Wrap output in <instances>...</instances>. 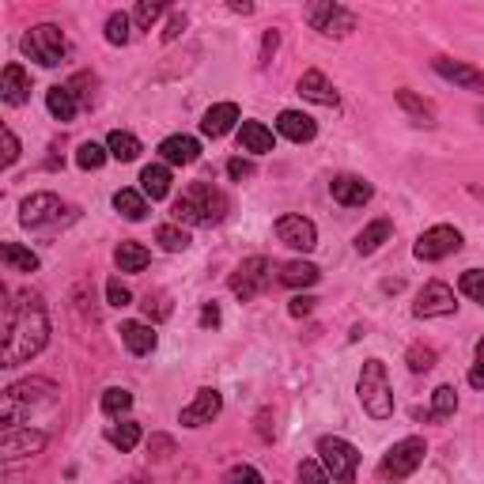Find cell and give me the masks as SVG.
<instances>
[{"mask_svg":"<svg viewBox=\"0 0 484 484\" xmlns=\"http://www.w3.org/2000/svg\"><path fill=\"white\" fill-rule=\"evenodd\" d=\"M239 148L250 151V156H265V151H273V129H265L262 121H242L239 125Z\"/></svg>","mask_w":484,"mask_h":484,"instance_id":"cb8c5ba5","label":"cell"},{"mask_svg":"<svg viewBox=\"0 0 484 484\" xmlns=\"http://www.w3.org/2000/svg\"><path fill=\"white\" fill-rule=\"evenodd\" d=\"M458 288H462V295H469L473 303L484 307V273L480 269H466L462 280H458Z\"/></svg>","mask_w":484,"mask_h":484,"instance_id":"b9f144b4","label":"cell"},{"mask_svg":"<svg viewBox=\"0 0 484 484\" xmlns=\"http://www.w3.org/2000/svg\"><path fill=\"white\" fill-rule=\"evenodd\" d=\"M140 193L151 201H163L170 193V167L167 163H151L140 170Z\"/></svg>","mask_w":484,"mask_h":484,"instance_id":"d4e9b609","label":"cell"},{"mask_svg":"<svg viewBox=\"0 0 484 484\" xmlns=\"http://www.w3.org/2000/svg\"><path fill=\"white\" fill-rule=\"evenodd\" d=\"M227 174H232L235 182H242V178H253V163H246V160H232V163H227Z\"/></svg>","mask_w":484,"mask_h":484,"instance_id":"681fc988","label":"cell"},{"mask_svg":"<svg viewBox=\"0 0 484 484\" xmlns=\"http://www.w3.org/2000/svg\"><path fill=\"white\" fill-rule=\"evenodd\" d=\"M57 405V386L46 378H23L5 390L0 397V424L19 427V420H31L35 409H54Z\"/></svg>","mask_w":484,"mask_h":484,"instance_id":"7a4b0ae2","label":"cell"},{"mask_svg":"<svg viewBox=\"0 0 484 484\" xmlns=\"http://www.w3.org/2000/svg\"><path fill=\"white\" fill-rule=\"evenodd\" d=\"M276 133L288 137V140H295V144H307V140H314L318 125H314V118L299 114V110H284V114L276 118Z\"/></svg>","mask_w":484,"mask_h":484,"instance_id":"44dd1931","label":"cell"},{"mask_svg":"<svg viewBox=\"0 0 484 484\" xmlns=\"http://www.w3.org/2000/svg\"><path fill=\"white\" fill-rule=\"evenodd\" d=\"M299 95L311 98V103H322V107H337V103H341L337 91H334V84H329L325 72H318V68H307V72L299 76Z\"/></svg>","mask_w":484,"mask_h":484,"instance_id":"ac0fdd59","label":"cell"},{"mask_svg":"<svg viewBox=\"0 0 484 484\" xmlns=\"http://www.w3.org/2000/svg\"><path fill=\"white\" fill-rule=\"evenodd\" d=\"M227 484H265V480L253 466H232L227 469Z\"/></svg>","mask_w":484,"mask_h":484,"instance_id":"f6af8a7d","label":"cell"},{"mask_svg":"<svg viewBox=\"0 0 484 484\" xmlns=\"http://www.w3.org/2000/svg\"><path fill=\"white\" fill-rule=\"evenodd\" d=\"M469 386L484 390V337L477 341V360H473V371H469Z\"/></svg>","mask_w":484,"mask_h":484,"instance_id":"7dc6e473","label":"cell"},{"mask_svg":"<svg viewBox=\"0 0 484 484\" xmlns=\"http://www.w3.org/2000/svg\"><path fill=\"white\" fill-rule=\"evenodd\" d=\"M107 299L114 303V307H129V303H133V292H129V288H125V284H121V280L114 276V280H107Z\"/></svg>","mask_w":484,"mask_h":484,"instance_id":"bcb514c9","label":"cell"},{"mask_svg":"<svg viewBox=\"0 0 484 484\" xmlns=\"http://www.w3.org/2000/svg\"><path fill=\"white\" fill-rule=\"evenodd\" d=\"M72 220H76V209H68L57 193H31L19 205V223L27 227V232H57V227H65Z\"/></svg>","mask_w":484,"mask_h":484,"instance_id":"5b68a950","label":"cell"},{"mask_svg":"<svg viewBox=\"0 0 484 484\" xmlns=\"http://www.w3.org/2000/svg\"><path fill=\"white\" fill-rule=\"evenodd\" d=\"M107 151H110V160H118V163H133L144 148H140V140H137L133 133L114 129V133H110V140H107Z\"/></svg>","mask_w":484,"mask_h":484,"instance_id":"f546056e","label":"cell"},{"mask_svg":"<svg viewBox=\"0 0 484 484\" xmlns=\"http://www.w3.org/2000/svg\"><path fill=\"white\" fill-rule=\"evenodd\" d=\"M454 409H458L454 386H439L436 394H431V409H427V413H417V417H424V420H450Z\"/></svg>","mask_w":484,"mask_h":484,"instance_id":"836d02e7","label":"cell"},{"mask_svg":"<svg viewBox=\"0 0 484 484\" xmlns=\"http://www.w3.org/2000/svg\"><path fill=\"white\" fill-rule=\"evenodd\" d=\"M114 209L125 216V220H144L148 216V197L140 190H118L114 193Z\"/></svg>","mask_w":484,"mask_h":484,"instance_id":"d6a6232c","label":"cell"},{"mask_svg":"<svg viewBox=\"0 0 484 484\" xmlns=\"http://www.w3.org/2000/svg\"><path fill=\"white\" fill-rule=\"evenodd\" d=\"M19 160V140H15V133L12 129H5V163L12 167Z\"/></svg>","mask_w":484,"mask_h":484,"instance_id":"f5cc1de1","label":"cell"},{"mask_svg":"<svg viewBox=\"0 0 484 484\" xmlns=\"http://www.w3.org/2000/svg\"><path fill=\"white\" fill-rule=\"evenodd\" d=\"M227 216V197L212 182H193L182 197L174 201V220L178 223H193V227H209Z\"/></svg>","mask_w":484,"mask_h":484,"instance_id":"3957f363","label":"cell"},{"mask_svg":"<svg viewBox=\"0 0 484 484\" xmlns=\"http://www.w3.org/2000/svg\"><path fill=\"white\" fill-rule=\"evenodd\" d=\"M299 484H334V477L325 473V466H322V462L307 458V462H299Z\"/></svg>","mask_w":484,"mask_h":484,"instance_id":"ee69618b","label":"cell"},{"mask_svg":"<svg viewBox=\"0 0 484 484\" xmlns=\"http://www.w3.org/2000/svg\"><path fill=\"white\" fill-rule=\"evenodd\" d=\"M276 239L292 246V250H314L318 246V232H314V223L307 216H280L276 220Z\"/></svg>","mask_w":484,"mask_h":484,"instance_id":"5bb4252c","label":"cell"},{"mask_svg":"<svg viewBox=\"0 0 484 484\" xmlns=\"http://www.w3.org/2000/svg\"><path fill=\"white\" fill-rule=\"evenodd\" d=\"M454 292L443 284V280H431V284H424V292L417 295V307H413V314L417 318H447V314H454Z\"/></svg>","mask_w":484,"mask_h":484,"instance_id":"4fadbf2b","label":"cell"},{"mask_svg":"<svg viewBox=\"0 0 484 484\" xmlns=\"http://www.w3.org/2000/svg\"><path fill=\"white\" fill-rule=\"evenodd\" d=\"M235 121H239V107L235 103H216L209 114H205V121H201V133L205 137H227L235 129Z\"/></svg>","mask_w":484,"mask_h":484,"instance_id":"603a6c76","label":"cell"},{"mask_svg":"<svg viewBox=\"0 0 484 484\" xmlns=\"http://www.w3.org/2000/svg\"><path fill=\"white\" fill-rule=\"evenodd\" d=\"M390 235H394V223L390 220H375V223L364 227L360 235H355V250H360V253H375Z\"/></svg>","mask_w":484,"mask_h":484,"instance_id":"1f68e13d","label":"cell"},{"mask_svg":"<svg viewBox=\"0 0 484 484\" xmlns=\"http://www.w3.org/2000/svg\"><path fill=\"white\" fill-rule=\"evenodd\" d=\"M107 439H110L118 450H137V443H140V427H137L133 420L110 424V427H107Z\"/></svg>","mask_w":484,"mask_h":484,"instance_id":"e575fe53","label":"cell"},{"mask_svg":"<svg viewBox=\"0 0 484 484\" xmlns=\"http://www.w3.org/2000/svg\"><path fill=\"white\" fill-rule=\"evenodd\" d=\"M424 454H427V447H424L420 436H409V439L394 443L386 454H382V462H378V480L397 484L405 477H413L420 469V462H424Z\"/></svg>","mask_w":484,"mask_h":484,"instance_id":"8992f818","label":"cell"},{"mask_svg":"<svg viewBox=\"0 0 484 484\" xmlns=\"http://www.w3.org/2000/svg\"><path fill=\"white\" fill-rule=\"evenodd\" d=\"M431 68H436L443 80L458 84V88H466V91H484V72L466 65V61H450V57H436L431 61Z\"/></svg>","mask_w":484,"mask_h":484,"instance_id":"e0dca14e","label":"cell"},{"mask_svg":"<svg viewBox=\"0 0 484 484\" xmlns=\"http://www.w3.org/2000/svg\"><path fill=\"white\" fill-rule=\"evenodd\" d=\"M458 250H462V232L450 227V223L427 227V232L417 239V246H413V253H417L420 262H443V258H450V253H458Z\"/></svg>","mask_w":484,"mask_h":484,"instance_id":"9c48e42d","label":"cell"},{"mask_svg":"<svg viewBox=\"0 0 484 484\" xmlns=\"http://www.w3.org/2000/svg\"><path fill=\"white\" fill-rule=\"evenodd\" d=\"M160 15H163V5H160V0H140L129 19H133L137 31H151V23H156Z\"/></svg>","mask_w":484,"mask_h":484,"instance_id":"74e56055","label":"cell"},{"mask_svg":"<svg viewBox=\"0 0 484 484\" xmlns=\"http://www.w3.org/2000/svg\"><path fill=\"white\" fill-rule=\"evenodd\" d=\"M151 447H156V450H163V458L170 454V439H163V436H160V439H151Z\"/></svg>","mask_w":484,"mask_h":484,"instance_id":"11a10c76","label":"cell"},{"mask_svg":"<svg viewBox=\"0 0 484 484\" xmlns=\"http://www.w3.org/2000/svg\"><path fill=\"white\" fill-rule=\"evenodd\" d=\"M107 160H110V151H107L103 144H95V140H84L80 151H76V163H80L84 170H98Z\"/></svg>","mask_w":484,"mask_h":484,"instance_id":"d590c367","label":"cell"},{"mask_svg":"<svg viewBox=\"0 0 484 484\" xmlns=\"http://www.w3.org/2000/svg\"><path fill=\"white\" fill-rule=\"evenodd\" d=\"M65 49H68L65 31H61V27H54V23H38V27H31L27 35H23V54H27L31 61H38L42 68L61 65Z\"/></svg>","mask_w":484,"mask_h":484,"instance_id":"52a82bcc","label":"cell"},{"mask_svg":"<svg viewBox=\"0 0 484 484\" xmlns=\"http://www.w3.org/2000/svg\"><path fill=\"white\" fill-rule=\"evenodd\" d=\"M397 107H401L405 114H409L417 125H436V110H431V103H424V98L413 95L409 88H401V91H397Z\"/></svg>","mask_w":484,"mask_h":484,"instance_id":"4dcf8cb0","label":"cell"},{"mask_svg":"<svg viewBox=\"0 0 484 484\" xmlns=\"http://www.w3.org/2000/svg\"><path fill=\"white\" fill-rule=\"evenodd\" d=\"M276 46H280V35H276V31H269V35H265V42H262V68H265V65L273 61Z\"/></svg>","mask_w":484,"mask_h":484,"instance_id":"816d5d0a","label":"cell"},{"mask_svg":"<svg viewBox=\"0 0 484 484\" xmlns=\"http://www.w3.org/2000/svg\"><path fill=\"white\" fill-rule=\"evenodd\" d=\"M318 454H322L325 473L334 477L337 484H352L355 480V469H360V450H355L348 439H341V436H322L318 439Z\"/></svg>","mask_w":484,"mask_h":484,"instance_id":"ba28073f","label":"cell"},{"mask_svg":"<svg viewBox=\"0 0 484 484\" xmlns=\"http://www.w3.org/2000/svg\"><path fill=\"white\" fill-rule=\"evenodd\" d=\"M405 360H409V371H417V375L431 371V367H436V348H431V345H413Z\"/></svg>","mask_w":484,"mask_h":484,"instance_id":"7bdbcfd3","label":"cell"},{"mask_svg":"<svg viewBox=\"0 0 484 484\" xmlns=\"http://www.w3.org/2000/svg\"><path fill=\"white\" fill-rule=\"evenodd\" d=\"M201 325H220V307H216V303H205V311H201Z\"/></svg>","mask_w":484,"mask_h":484,"instance_id":"db71d44e","label":"cell"},{"mask_svg":"<svg viewBox=\"0 0 484 484\" xmlns=\"http://www.w3.org/2000/svg\"><path fill=\"white\" fill-rule=\"evenodd\" d=\"M160 156H163L167 167H190V163L201 160V144L193 137H167L160 144Z\"/></svg>","mask_w":484,"mask_h":484,"instance_id":"d6986e66","label":"cell"},{"mask_svg":"<svg viewBox=\"0 0 484 484\" xmlns=\"http://www.w3.org/2000/svg\"><path fill=\"white\" fill-rule=\"evenodd\" d=\"M46 107L49 114H54L57 121H72L76 114H80V103H76V95L68 91V84H54L46 91Z\"/></svg>","mask_w":484,"mask_h":484,"instance_id":"484cf974","label":"cell"},{"mask_svg":"<svg viewBox=\"0 0 484 484\" xmlns=\"http://www.w3.org/2000/svg\"><path fill=\"white\" fill-rule=\"evenodd\" d=\"M49 341V314L38 292H19L5 303V348H0V367H19L35 360Z\"/></svg>","mask_w":484,"mask_h":484,"instance_id":"6da1fadb","label":"cell"},{"mask_svg":"<svg viewBox=\"0 0 484 484\" xmlns=\"http://www.w3.org/2000/svg\"><path fill=\"white\" fill-rule=\"evenodd\" d=\"M140 307H144V314H148V318H156V322H160V318H170V311H174L167 292H148Z\"/></svg>","mask_w":484,"mask_h":484,"instance_id":"60d3db41","label":"cell"},{"mask_svg":"<svg viewBox=\"0 0 484 484\" xmlns=\"http://www.w3.org/2000/svg\"><path fill=\"white\" fill-rule=\"evenodd\" d=\"M307 23L314 31L329 35V38H345L355 31V15L345 5H334V0H318V5L307 8Z\"/></svg>","mask_w":484,"mask_h":484,"instance_id":"30bf717a","label":"cell"},{"mask_svg":"<svg viewBox=\"0 0 484 484\" xmlns=\"http://www.w3.org/2000/svg\"><path fill=\"white\" fill-rule=\"evenodd\" d=\"M318 269L311 265V262H288V265H280V273H276V280L280 284H288V288H311V284H318Z\"/></svg>","mask_w":484,"mask_h":484,"instance_id":"4316f807","label":"cell"},{"mask_svg":"<svg viewBox=\"0 0 484 484\" xmlns=\"http://www.w3.org/2000/svg\"><path fill=\"white\" fill-rule=\"evenodd\" d=\"M182 31H186V15H182V12H174L170 23H167V31H163V42H174Z\"/></svg>","mask_w":484,"mask_h":484,"instance_id":"c3c4849f","label":"cell"},{"mask_svg":"<svg viewBox=\"0 0 484 484\" xmlns=\"http://www.w3.org/2000/svg\"><path fill=\"white\" fill-rule=\"evenodd\" d=\"M329 190H334V201L345 205V209H364L367 201L375 197V186L360 174H337L334 182H329Z\"/></svg>","mask_w":484,"mask_h":484,"instance_id":"9a60e30c","label":"cell"},{"mask_svg":"<svg viewBox=\"0 0 484 484\" xmlns=\"http://www.w3.org/2000/svg\"><path fill=\"white\" fill-rule=\"evenodd\" d=\"M0 262H5L12 273H35L38 269V253L19 246V242H5L0 246Z\"/></svg>","mask_w":484,"mask_h":484,"instance_id":"83f0119b","label":"cell"},{"mask_svg":"<svg viewBox=\"0 0 484 484\" xmlns=\"http://www.w3.org/2000/svg\"><path fill=\"white\" fill-rule=\"evenodd\" d=\"M129 35H133V19L125 15V12H114L107 19V42L110 46H125V42H129Z\"/></svg>","mask_w":484,"mask_h":484,"instance_id":"8d00e7d4","label":"cell"},{"mask_svg":"<svg viewBox=\"0 0 484 484\" xmlns=\"http://www.w3.org/2000/svg\"><path fill=\"white\" fill-rule=\"evenodd\" d=\"M114 262H118L121 273H144L148 262H151V253H148L140 242H121V246L114 250Z\"/></svg>","mask_w":484,"mask_h":484,"instance_id":"f1b7e54d","label":"cell"},{"mask_svg":"<svg viewBox=\"0 0 484 484\" xmlns=\"http://www.w3.org/2000/svg\"><path fill=\"white\" fill-rule=\"evenodd\" d=\"M273 265H269V258H262V253H258V258H246L235 273H232V292L242 299V303H250V299H258L265 288H269V273Z\"/></svg>","mask_w":484,"mask_h":484,"instance_id":"8fae6325","label":"cell"},{"mask_svg":"<svg viewBox=\"0 0 484 484\" xmlns=\"http://www.w3.org/2000/svg\"><path fill=\"white\" fill-rule=\"evenodd\" d=\"M355 394H360L364 413L375 420H390L394 417V394H390V378H386V364L382 360H367L355 382Z\"/></svg>","mask_w":484,"mask_h":484,"instance_id":"277c9868","label":"cell"},{"mask_svg":"<svg viewBox=\"0 0 484 484\" xmlns=\"http://www.w3.org/2000/svg\"><path fill=\"white\" fill-rule=\"evenodd\" d=\"M118 334H121L125 348H129L133 355H148V352H156V345H160L156 329H151L148 322H121Z\"/></svg>","mask_w":484,"mask_h":484,"instance_id":"7402d4cb","label":"cell"},{"mask_svg":"<svg viewBox=\"0 0 484 484\" xmlns=\"http://www.w3.org/2000/svg\"><path fill=\"white\" fill-rule=\"evenodd\" d=\"M42 447H46V431H35V427H5V436H0V458L5 462L42 454Z\"/></svg>","mask_w":484,"mask_h":484,"instance_id":"7c38bea8","label":"cell"},{"mask_svg":"<svg viewBox=\"0 0 484 484\" xmlns=\"http://www.w3.org/2000/svg\"><path fill=\"white\" fill-rule=\"evenodd\" d=\"M156 242L163 246V250H170V253H178V250H186L190 246V235L182 232L178 223H163L160 232H156Z\"/></svg>","mask_w":484,"mask_h":484,"instance_id":"f35d334b","label":"cell"},{"mask_svg":"<svg viewBox=\"0 0 484 484\" xmlns=\"http://www.w3.org/2000/svg\"><path fill=\"white\" fill-rule=\"evenodd\" d=\"M0 95H5L8 107H23V103H27V98H31V76H27V68L12 61L5 68V84H0Z\"/></svg>","mask_w":484,"mask_h":484,"instance_id":"ffe728a7","label":"cell"},{"mask_svg":"<svg viewBox=\"0 0 484 484\" xmlns=\"http://www.w3.org/2000/svg\"><path fill=\"white\" fill-rule=\"evenodd\" d=\"M477 118H480V121H484V110H480V114H477Z\"/></svg>","mask_w":484,"mask_h":484,"instance_id":"9f6ffc18","label":"cell"},{"mask_svg":"<svg viewBox=\"0 0 484 484\" xmlns=\"http://www.w3.org/2000/svg\"><path fill=\"white\" fill-rule=\"evenodd\" d=\"M129 409H133V394H129V390L114 386V390L103 394V413H107V417H121V413H129Z\"/></svg>","mask_w":484,"mask_h":484,"instance_id":"ab89813d","label":"cell"},{"mask_svg":"<svg viewBox=\"0 0 484 484\" xmlns=\"http://www.w3.org/2000/svg\"><path fill=\"white\" fill-rule=\"evenodd\" d=\"M314 303H318V299H311V295H295L288 311H292L295 318H303V314H311V311H314Z\"/></svg>","mask_w":484,"mask_h":484,"instance_id":"f907efd6","label":"cell"},{"mask_svg":"<svg viewBox=\"0 0 484 484\" xmlns=\"http://www.w3.org/2000/svg\"><path fill=\"white\" fill-rule=\"evenodd\" d=\"M220 409H223V397H220V390H197V397L182 409V420L186 427H201V424H212L216 417H220Z\"/></svg>","mask_w":484,"mask_h":484,"instance_id":"2e32d148","label":"cell"}]
</instances>
